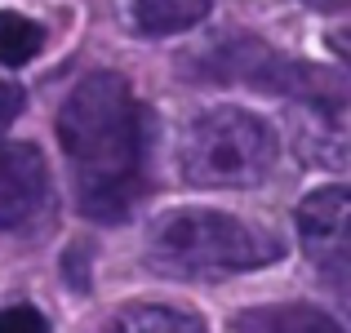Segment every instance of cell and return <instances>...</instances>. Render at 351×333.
<instances>
[{
  "mask_svg": "<svg viewBox=\"0 0 351 333\" xmlns=\"http://www.w3.org/2000/svg\"><path fill=\"white\" fill-rule=\"evenodd\" d=\"M58 138L76 164L80 209L125 222L143 196V107L116 71L85 76L58 111Z\"/></svg>",
  "mask_w": 351,
  "mask_h": 333,
  "instance_id": "1",
  "label": "cell"
},
{
  "mask_svg": "<svg viewBox=\"0 0 351 333\" xmlns=\"http://www.w3.org/2000/svg\"><path fill=\"white\" fill-rule=\"evenodd\" d=\"M147 258L169 275H232L276 262L280 240L218 209H173L152 227Z\"/></svg>",
  "mask_w": 351,
  "mask_h": 333,
  "instance_id": "2",
  "label": "cell"
},
{
  "mask_svg": "<svg viewBox=\"0 0 351 333\" xmlns=\"http://www.w3.org/2000/svg\"><path fill=\"white\" fill-rule=\"evenodd\" d=\"M276 134L240 107L191 120L182 138V173L191 187H258L276 164Z\"/></svg>",
  "mask_w": 351,
  "mask_h": 333,
  "instance_id": "3",
  "label": "cell"
},
{
  "mask_svg": "<svg viewBox=\"0 0 351 333\" xmlns=\"http://www.w3.org/2000/svg\"><path fill=\"white\" fill-rule=\"evenodd\" d=\"M298 236L307 258L343 289L351 267V191L347 187H320L298 205Z\"/></svg>",
  "mask_w": 351,
  "mask_h": 333,
  "instance_id": "4",
  "label": "cell"
},
{
  "mask_svg": "<svg viewBox=\"0 0 351 333\" xmlns=\"http://www.w3.org/2000/svg\"><path fill=\"white\" fill-rule=\"evenodd\" d=\"M49 205V169L32 143L0 147V231L32 227Z\"/></svg>",
  "mask_w": 351,
  "mask_h": 333,
  "instance_id": "5",
  "label": "cell"
},
{
  "mask_svg": "<svg viewBox=\"0 0 351 333\" xmlns=\"http://www.w3.org/2000/svg\"><path fill=\"white\" fill-rule=\"evenodd\" d=\"M240 333H343L334 316L307 307V302H285V307H254L236 316Z\"/></svg>",
  "mask_w": 351,
  "mask_h": 333,
  "instance_id": "6",
  "label": "cell"
},
{
  "mask_svg": "<svg viewBox=\"0 0 351 333\" xmlns=\"http://www.w3.org/2000/svg\"><path fill=\"white\" fill-rule=\"evenodd\" d=\"M214 0H134V27L143 36H178L205 23Z\"/></svg>",
  "mask_w": 351,
  "mask_h": 333,
  "instance_id": "7",
  "label": "cell"
},
{
  "mask_svg": "<svg viewBox=\"0 0 351 333\" xmlns=\"http://www.w3.org/2000/svg\"><path fill=\"white\" fill-rule=\"evenodd\" d=\"M107 333H205L191 311H178V307H125L120 316L112 320Z\"/></svg>",
  "mask_w": 351,
  "mask_h": 333,
  "instance_id": "8",
  "label": "cell"
},
{
  "mask_svg": "<svg viewBox=\"0 0 351 333\" xmlns=\"http://www.w3.org/2000/svg\"><path fill=\"white\" fill-rule=\"evenodd\" d=\"M45 32L32 23V18L14 14V9H0V62L5 67H23L40 53Z\"/></svg>",
  "mask_w": 351,
  "mask_h": 333,
  "instance_id": "9",
  "label": "cell"
},
{
  "mask_svg": "<svg viewBox=\"0 0 351 333\" xmlns=\"http://www.w3.org/2000/svg\"><path fill=\"white\" fill-rule=\"evenodd\" d=\"M0 333H49V325L36 307H5L0 311Z\"/></svg>",
  "mask_w": 351,
  "mask_h": 333,
  "instance_id": "10",
  "label": "cell"
},
{
  "mask_svg": "<svg viewBox=\"0 0 351 333\" xmlns=\"http://www.w3.org/2000/svg\"><path fill=\"white\" fill-rule=\"evenodd\" d=\"M23 111V89L9 85V80H0V129L14 125V116Z\"/></svg>",
  "mask_w": 351,
  "mask_h": 333,
  "instance_id": "11",
  "label": "cell"
},
{
  "mask_svg": "<svg viewBox=\"0 0 351 333\" xmlns=\"http://www.w3.org/2000/svg\"><path fill=\"white\" fill-rule=\"evenodd\" d=\"M302 5L320 9V14H338V9H347V0H302Z\"/></svg>",
  "mask_w": 351,
  "mask_h": 333,
  "instance_id": "12",
  "label": "cell"
}]
</instances>
